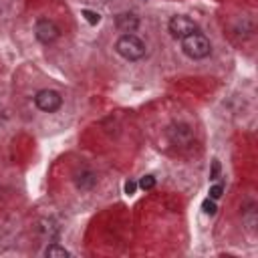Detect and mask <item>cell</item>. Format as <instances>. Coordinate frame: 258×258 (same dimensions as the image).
Instances as JSON below:
<instances>
[{
    "label": "cell",
    "mask_w": 258,
    "mask_h": 258,
    "mask_svg": "<svg viewBox=\"0 0 258 258\" xmlns=\"http://www.w3.org/2000/svg\"><path fill=\"white\" fill-rule=\"evenodd\" d=\"M182 50H184V55L198 61V59H206L210 53H212V44L208 40V36L202 34L200 30L188 34L186 38H182Z\"/></svg>",
    "instance_id": "6da1fadb"
},
{
    "label": "cell",
    "mask_w": 258,
    "mask_h": 258,
    "mask_svg": "<svg viewBox=\"0 0 258 258\" xmlns=\"http://www.w3.org/2000/svg\"><path fill=\"white\" fill-rule=\"evenodd\" d=\"M115 50L125 61H139L145 57V42L139 36H135L133 32L121 34L115 42Z\"/></svg>",
    "instance_id": "7a4b0ae2"
},
{
    "label": "cell",
    "mask_w": 258,
    "mask_h": 258,
    "mask_svg": "<svg viewBox=\"0 0 258 258\" xmlns=\"http://www.w3.org/2000/svg\"><path fill=\"white\" fill-rule=\"evenodd\" d=\"M34 103H36V107H38L40 111H44V113H55V111H59L61 105H63V97H61L57 91H53V89H42V91L36 93Z\"/></svg>",
    "instance_id": "3957f363"
},
{
    "label": "cell",
    "mask_w": 258,
    "mask_h": 258,
    "mask_svg": "<svg viewBox=\"0 0 258 258\" xmlns=\"http://www.w3.org/2000/svg\"><path fill=\"white\" fill-rule=\"evenodd\" d=\"M170 32H172V36H176V38H186L188 34H192V32H196L198 30V24L190 18V16H184V14H178V16H172V20H170Z\"/></svg>",
    "instance_id": "277c9868"
},
{
    "label": "cell",
    "mask_w": 258,
    "mask_h": 258,
    "mask_svg": "<svg viewBox=\"0 0 258 258\" xmlns=\"http://www.w3.org/2000/svg\"><path fill=\"white\" fill-rule=\"evenodd\" d=\"M34 34H36V38L40 42L50 44V42H55L59 38V26L53 20H48V18H38L36 24H34Z\"/></svg>",
    "instance_id": "5b68a950"
},
{
    "label": "cell",
    "mask_w": 258,
    "mask_h": 258,
    "mask_svg": "<svg viewBox=\"0 0 258 258\" xmlns=\"http://www.w3.org/2000/svg\"><path fill=\"white\" fill-rule=\"evenodd\" d=\"M115 24H117V28H119L121 32L129 34V32H135V30H137V26H139V18H137L135 14L125 12V14H119V16L115 18Z\"/></svg>",
    "instance_id": "8992f818"
},
{
    "label": "cell",
    "mask_w": 258,
    "mask_h": 258,
    "mask_svg": "<svg viewBox=\"0 0 258 258\" xmlns=\"http://www.w3.org/2000/svg\"><path fill=\"white\" fill-rule=\"evenodd\" d=\"M75 182H77V186H79L81 190H91V188L97 184V178H95L93 172H81V174H77Z\"/></svg>",
    "instance_id": "52a82bcc"
},
{
    "label": "cell",
    "mask_w": 258,
    "mask_h": 258,
    "mask_svg": "<svg viewBox=\"0 0 258 258\" xmlns=\"http://www.w3.org/2000/svg\"><path fill=\"white\" fill-rule=\"evenodd\" d=\"M44 256H46V258H69L71 252H69L67 248L59 246V244H48L46 250H44Z\"/></svg>",
    "instance_id": "ba28073f"
},
{
    "label": "cell",
    "mask_w": 258,
    "mask_h": 258,
    "mask_svg": "<svg viewBox=\"0 0 258 258\" xmlns=\"http://www.w3.org/2000/svg\"><path fill=\"white\" fill-rule=\"evenodd\" d=\"M139 188L141 190H153V188H156V178H153V176H143L141 180H139Z\"/></svg>",
    "instance_id": "9c48e42d"
},
{
    "label": "cell",
    "mask_w": 258,
    "mask_h": 258,
    "mask_svg": "<svg viewBox=\"0 0 258 258\" xmlns=\"http://www.w3.org/2000/svg\"><path fill=\"white\" fill-rule=\"evenodd\" d=\"M202 210H204L206 214H210V216H212V214H216V202H214L212 198L204 200V202H202Z\"/></svg>",
    "instance_id": "30bf717a"
},
{
    "label": "cell",
    "mask_w": 258,
    "mask_h": 258,
    "mask_svg": "<svg viewBox=\"0 0 258 258\" xmlns=\"http://www.w3.org/2000/svg\"><path fill=\"white\" fill-rule=\"evenodd\" d=\"M83 16H85V20L89 24H99V20H101V14H97L93 10H83Z\"/></svg>",
    "instance_id": "8fae6325"
},
{
    "label": "cell",
    "mask_w": 258,
    "mask_h": 258,
    "mask_svg": "<svg viewBox=\"0 0 258 258\" xmlns=\"http://www.w3.org/2000/svg\"><path fill=\"white\" fill-rule=\"evenodd\" d=\"M222 192H224V186H222V184H216V186L210 188V198H212V200H218V198L222 196Z\"/></svg>",
    "instance_id": "7c38bea8"
},
{
    "label": "cell",
    "mask_w": 258,
    "mask_h": 258,
    "mask_svg": "<svg viewBox=\"0 0 258 258\" xmlns=\"http://www.w3.org/2000/svg\"><path fill=\"white\" fill-rule=\"evenodd\" d=\"M218 174H220V162L218 160H214V164H212V172H210V180L214 182V180H218Z\"/></svg>",
    "instance_id": "4fadbf2b"
},
{
    "label": "cell",
    "mask_w": 258,
    "mask_h": 258,
    "mask_svg": "<svg viewBox=\"0 0 258 258\" xmlns=\"http://www.w3.org/2000/svg\"><path fill=\"white\" fill-rule=\"evenodd\" d=\"M135 190H137V184H135V182H127V184H125V194L131 196Z\"/></svg>",
    "instance_id": "5bb4252c"
}]
</instances>
